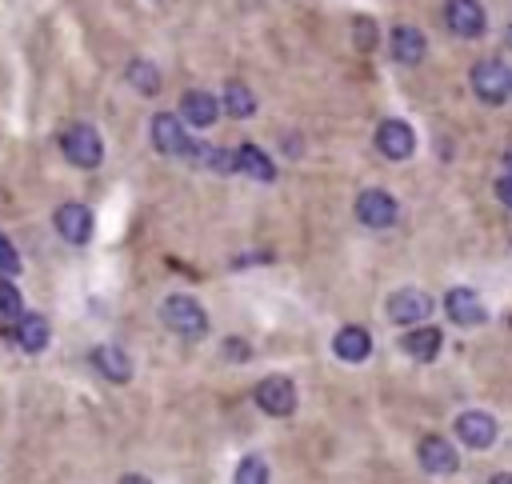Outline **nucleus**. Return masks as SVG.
<instances>
[{"instance_id":"nucleus-23","label":"nucleus","mask_w":512,"mask_h":484,"mask_svg":"<svg viewBox=\"0 0 512 484\" xmlns=\"http://www.w3.org/2000/svg\"><path fill=\"white\" fill-rule=\"evenodd\" d=\"M236 484H268V464L260 456H244L236 464Z\"/></svg>"},{"instance_id":"nucleus-7","label":"nucleus","mask_w":512,"mask_h":484,"mask_svg":"<svg viewBox=\"0 0 512 484\" xmlns=\"http://www.w3.org/2000/svg\"><path fill=\"white\" fill-rule=\"evenodd\" d=\"M388 316L396 324H424L432 316V296L420 288H400L388 296Z\"/></svg>"},{"instance_id":"nucleus-15","label":"nucleus","mask_w":512,"mask_h":484,"mask_svg":"<svg viewBox=\"0 0 512 484\" xmlns=\"http://www.w3.org/2000/svg\"><path fill=\"white\" fill-rule=\"evenodd\" d=\"M424 52H428V44H424V32L420 28H412V24H396L392 28V56L400 64H420Z\"/></svg>"},{"instance_id":"nucleus-22","label":"nucleus","mask_w":512,"mask_h":484,"mask_svg":"<svg viewBox=\"0 0 512 484\" xmlns=\"http://www.w3.org/2000/svg\"><path fill=\"white\" fill-rule=\"evenodd\" d=\"M124 76H128V84H132L136 92H144V96H156V92H160V72H156L144 56H140V60H132Z\"/></svg>"},{"instance_id":"nucleus-25","label":"nucleus","mask_w":512,"mask_h":484,"mask_svg":"<svg viewBox=\"0 0 512 484\" xmlns=\"http://www.w3.org/2000/svg\"><path fill=\"white\" fill-rule=\"evenodd\" d=\"M12 272H20V256H16L12 240L0 236V276H12Z\"/></svg>"},{"instance_id":"nucleus-8","label":"nucleus","mask_w":512,"mask_h":484,"mask_svg":"<svg viewBox=\"0 0 512 484\" xmlns=\"http://www.w3.org/2000/svg\"><path fill=\"white\" fill-rule=\"evenodd\" d=\"M376 148H380L388 160H408L412 148H416V132H412L404 120H380V128H376Z\"/></svg>"},{"instance_id":"nucleus-12","label":"nucleus","mask_w":512,"mask_h":484,"mask_svg":"<svg viewBox=\"0 0 512 484\" xmlns=\"http://www.w3.org/2000/svg\"><path fill=\"white\" fill-rule=\"evenodd\" d=\"M56 232L72 244H84L92 236V212L84 204H60L56 208Z\"/></svg>"},{"instance_id":"nucleus-16","label":"nucleus","mask_w":512,"mask_h":484,"mask_svg":"<svg viewBox=\"0 0 512 484\" xmlns=\"http://www.w3.org/2000/svg\"><path fill=\"white\" fill-rule=\"evenodd\" d=\"M404 352L412 356V360H420V364H428V360H436L440 356V344H444V336H440V328H432V324H420V328H412L404 340Z\"/></svg>"},{"instance_id":"nucleus-21","label":"nucleus","mask_w":512,"mask_h":484,"mask_svg":"<svg viewBox=\"0 0 512 484\" xmlns=\"http://www.w3.org/2000/svg\"><path fill=\"white\" fill-rule=\"evenodd\" d=\"M224 112L236 116V120L252 116V112H256V96H252V88L240 84V80H228V84H224Z\"/></svg>"},{"instance_id":"nucleus-11","label":"nucleus","mask_w":512,"mask_h":484,"mask_svg":"<svg viewBox=\"0 0 512 484\" xmlns=\"http://www.w3.org/2000/svg\"><path fill=\"white\" fill-rule=\"evenodd\" d=\"M456 436L468 448H488L496 440V420L488 412H460L456 416Z\"/></svg>"},{"instance_id":"nucleus-26","label":"nucleus","mask_w":512,"mask_h":484,"mask_svg":"<svg viewBox=\"0 0 512 484\" xmlns=\"http://www.w3.org/2000/svg\"><path fill=\"white\" fill-rule=\"evenodd\" d=\"M352 28H356V44L360 48H372V40H376V28H372V20H352Z\"/></svg>"},{"instance_id":"nucleus-4","label":"nucleus","mask_w":512,"mask_h":484,"mask_svg":"<svg viewBox=\"0 0 512 484\" xmlns=\"http://www.w3.org/2000/svg\"><path fill=\"white\" fill-rule=\"evenodd\" d=\"M256 404L268 416H292L296 412V384L288 376H264L256 384Z\"/></svg>"},{"instance_id":"nucleus-14","label":"nucleus","mask_w":512,"mask_h":484,"mask_svg":"<svg viewBox=\"0 0 512 484\" xmlns=\"http://www.w3.org/2000/svg\"><path fill=\"white\" fill-rule=\"evenodd\" d=\"M332 352H336L340 360H348V364L368 360V352H372V336H368V328H360V324L340 328L336 340H332Z\"/></svg>"},{"instance_id":"nucleus-10","label":"nucleus","mask_w":512,"mask_h":484,"mask_svg":"<svg viewBox=\"0 0 512 484\" xmlns=\"http://www.w3.org/2000/svg\"><path fill=\"white\" fill-rule=\"evenodd\" d=\"M416 456H420V468L424 472H432V476H448V472H456V448L444 440V436H424L420 440V448H416Z\"/></svg>"},{"instance_id":"nucleus-20","label":"nucleus","mask_w":512,"mask_h":484,"mask_svg":"<svg viewBox=\"0 0 512 484\" xmlns=\"http://www.w3.org/2000/svg\"><path fill=\"white\" fill-rule=\"evenodd\" d=\"M236 172H244V176L260 180V184H268V180L276 176L272 160H268V156H264L256 144H240V148H236Z\"/></svg>"},{"instance_id":"nucleus-6","label":"nucleus","mask_w":512,"mask_h":484,"mask_svg":"<svg viewBox=\"0 0 512 484\" xmlns=\"http://www.w3.org/2000/svg\"><path fill=\"white\" fill-rule=\"evenodd\" d=\"M356 216H360V224H368V228H392L396 216H400V208H396V200H392L388 192L368 188V192L356 196Z\"/></svg>"},{"instance_id":"nucleus-19","label":"nucleus","mask_w":512,"mask_h":484,"mask_svg":"<svg viewBox=\"0 0 512 484\" xmlns=\"http://www.w3.org/2000/svg\"><path fill=\"white\" fill-rule=\"evenodd\" d=\"M16 344H20L24 352H44V348H48V320L36 316V312H24V316L16 320Z\"/></svg>"},{"instance_id":"nucleus-31","label":"nucleus","mask_w":512,"mask_h":484,"mask_svg":"<svg viewBox=\"0 0 512 484\" xmlns=\"http://www.w3.org/2000/svg\"><path fill=\"white\" fill-rule=\"evenodd\" d=\"M0 324H4V312H0Z\"/></svg>"},{"instance_id":"nucleus-2","label":"nucleus","mask_w":512,"mask_h":484,"mask_svg":"<svg viewBox=\"0 0 512 484\" xmlns=\"http://www.w3.org/2000/svg\"><path fill=\"white\" fill-rule=\"evenodd\" d=\"M60 148L76 168H96L104 160V140L92 124H68L60 132Z\"/></svg>"},{"instance_id":"nucleus-30","label":"nucleus","mask_w":512,"mask_h":484,"mask_svg":"<svg viewBox=\"0 0 512 484\" xmlns=\"http://www.w3.org/2000/svg\"><path fill=\"white\" fill-rule=\"evenodd\" d=\"M504 172H512V148H508V156H504Z\"/></svg>"},{"instance_id":"nucleus-27","label":"nucleus","mask_w":512,"mask_h":484,"mask_svg":"<svg viewBox=\"0 0 512 484\" xmlns=\"http://www.w3.org/2000/svg\"><path fill=\"white\" fill-rule=\"evenodd\" d=\"M496 196H500V200L512 208V172H504V176L496 180Z\"/></svg>"},{"instance_id":"nucleus-9","label":"nucleus","mask_w":512,"mask_h":484,"mask_svg":"<svg viewBox=\"0 0 512 484\" xmlns=\"http://www.w3.org/2000/svg\"><path fill=\"white\" fill-rule=\"evenodd\" d=\"M444 24L456 32V36H480L484 32V8L480 0H448L444 4Z\"/></svg>"},{"instance_id":"nucleus-28","label":"nucleus","mask_w":512,"mask_h":484,"mask_svg":"<svg viewBox=\"0 0 512 484\" xmlns=\"http://www.w3.org/2000/svg\"><path fill=\"white\" fill-rule=\"evenodd\" d=\"M492 484H512V472H496V476H492Z\"/></svg>"},{"instance_id":"nucleus-5","label":"nucleus","mask_w":512,"mask_h":484,"mask_svg":"<svg viewBox=\"0 0 512 484\" xmlns=\"http://www.w3.org/2000/svg\"><path fill=\"white\" fill-rule=\"evenodd\" d=\"M152 144H156L160 156H188V148H192V140L184 132V120L168 116V112L152 116Z\"/></svg>"},{"instance_id":"nucleus-3","label":"nucleus","mask_w":512,"mask_h":484,"mask_svg":"<svg viewBox=\"0 0 512 484\" xmlns=\"http://www.w3.org/2000/svg\"><path fill=\"white\" fill-rule=\"evenodd\" d=\"M472 92L484 100V104H504L512 96V72L504 60H480L472 68Z\"/></svg>"},{"instance_id":"nucleus-18","label":"nucleus","mask_w":512,"mask_h":484,"mask_svg":"<svg viewBox=\"0 0 512 484\" xmlns=\"http://www.w3.org/2000/svg\"><path fill=\"white\" fill-rule=\"evenodd\" d=\"M216 116H220V100L208 96V92H188V96L180 100V120H192L196 128L216 124Z\"/></svg>"},{"instance_id":"nucleus-29","label":"nucleus","mask_w":512,"mask_h":484,"mask_svg":"<svg viewBox=\"0 0 512 484\" xmlns=\"http://www.w3.org/2000/svg\"><path fill=\"white\" fill-rule=\"evenodd\" d=\"M120 484H152V480H144V476H124Z\"/></svg>"},{"instance_id":"nucleus-1","label":"nucleus","mask_w":512,"mask_h":484,"mask_svg":"<svg viewBox=\"0 0 512 484\" xmlns=\"http://www.w3.org/2000/svg\"><path fill=\"white\" fill-rule=\"evenodd\" d=\"M160 320H164L176 336H188V340H196V336L208 332V312H204L192 296H180V292L160 304Z\"/></svg>"},{"instance_id":"nucleus-24","label":"nucleus","mask_w":512,"mask_h":484,"mask_svg":"<svg viewBox=\"0 0 512 484\" xmlns=\"http://www.w3.org/2000/svg\"><path fill=\"white\" fill-rule=\"evenodd\" d=\"M0 312H4V320H20V316H24V300H20V292H16V284L4 280V276H0Z\"/></svg>"},{"instance_id":"nucleus-13","label":"nucleus","mask_w":512,"mask_h":484,"mask_svg":"<svg viewBox=\"0 0 512 484\" xmlns=\"http://www.w3.org/2000/svg\"><path fill=\"white\" fill-rule=\"evenodd\" d=\"M444 308H448V320H456L464 328H472V324L484 320V304H480V296L472 288H452L444 296Z\"/></svg>"},{"instance_id":"nucleus-17","label":"nucleus","mask_w":512,"mask_h":484,"mask_svg":"<svg viewBox=\"0 0 512 484\" xmlns=\"http://www.w3.org/2000/svg\"><path fill=\"white\" fill-rule=\"evenodd\" d=\"M92 364H96V372L108 376L112 384H124V380L132 376V360H128V352L116 348V344H100V348L92 352Z\"/></svg>"}]
</instances>
